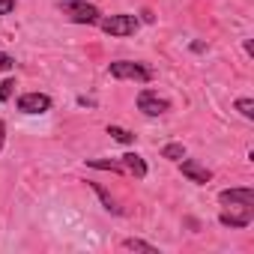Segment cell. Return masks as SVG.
<instances>
[{
    "instance_id": "19",
    "label": "cell",
    "mask_w": 254,
    "mask_h": 254,
    "mask_svg": "<svg viewBox=\"0 0 254 254\" xmlns=\"http://www.w3.org/2000/svg\"><path fill=\"white\" fill-rule=\"evenodd\" d=\"M3 141H6V126H3V120H0V150H3Z\"/></svg>"
},
{
    "instance_id": "18",
    "label": "cell",
    "mask_w": 254,
    "mask_h": 254,
    "mask_svg": "<svg viewBox=\"0 0 254 254\" xmlns=\"http://www.w3.org/2000/svg\"><path fill=\"white\" fill-rule=\"evenodd\" d=\"M15 9V0H0V15H9Z\"/></svg>"
},
{
    "instance_id": "6",
    "label": "cell",
    "mask_w": 254,
    "mask_h": 254,
    "mask_svg": "<svg viewBox=\"0 0 254 254\" xmlns=\"http://www.w3.org/2000/svg\"><path fill=\"white\" fill-rule=\"evenodd\" d=\"M66 9H69V18H72L75 24H93V21H99V9L90 6L87 0H81V3H72V6H66Z\"/></svg>"
},
{
    "instance_id": "11",
    "label": "cell",
    "mask_w": 254,
    "mask_h": 254,
    "mask_svg": "<svg viewBox=\"0 0 254 254\" xmlns=\"http://www.w3.org/2000/svg\"><path fill=\"white\" fill-rule=\"evenodd\" d=\"M186 156V147L183 144H168L165 150H162V159H171V162H180Z\"/></svg>"
},
{
    "instance_id": "16",
    "label": "cell",
    "mask_w": 254,
    "mask_h": 254,
    "mask_svg": "<svg viewBox=\"0 0 254 254\" xmlns=\"http://www.w3.org/2000/svg\"><path fill=\"white\" fill-rule=\"evenodd\" d=\"M12 90H15V81H12V78H6L3 84H0V102H6V99L12 96Z\"/></svg>"
},
{
    "instance_id": "12",
    "label": "cell",
    "mask_w": 254,
    "mask_h": 254,
    "mask_svg": "<svg viewBox=\"0 0 254 254\" xmlns=\"http://www.w3.org/2000/svg\"><path fill=\"white\" fill-rule=\"evenodd\" d=\"M87 165H90V168H102V171H114V174H120V171H123V162H102V159H87Z\"/></svg>"
},
{
    "instance_id": "20",
    "label": "cell",
    "mask_w": 254,
    "mask_h": 254,
    "mask_svg": "<svg viewBox=\"0 0 254 254\" xmlns=\"http://www.w3.org/2000/svg\"><path fill=\"white\" fill-rule=\"evenodd\" d=\"M72 3H81V0H63V6H72Z\"/></svg>"
},
{
    "instance_id": "8",
    "label": "cell",
    "mask_w": 254,
    "mask_h": 254,
    "mask_svg": "<svg viewBox=\"0 0 254 254\" xmlns=\"http://www.w3.org/2000/svg\"><path fill=\"white\" fill-rule=\"evenodd\" d=\"M123 168H126V171H132L138 180L147 177V165H144V159H141L138 153H126V156H123Z\"/></svg>"
},
{
    "instance_id": "15",
    "label": "cell",
    "mask_w": 254,
    "mask_h": 254,
    "mask_svg": "<svg viewBox=\"0 0 254 254\" xmlns=\"http://www.w3.org/2000/svg\"><path fill=\"white\" fill-rule=\"evenodd\" d=\"M236 111H239L245 120H254V102H251V99H236Z\"/></svg>"
},
{
    "instance_id": "2",
    "label": "cell",
    "mask_w": 254,
    "mask_h": 254,
    "mask_svg": "<svg viewBox=\"0 0 254 254\" xmlns=\"http://www.w3.org/2000/svg\"><path fill=\"white\" fill-rule=\"evenodd\" d=\"M102 30L108 36H132L138 30V18L135 15H111L102 21Z\"/></svg>"
},
{
    "instance_id": "9",
    "label": "cell",
    "mask_w": 254,
    "mask_h": 254,
    "mask_svg": "<svg viewBox=\"0 0 254 254\" xmlns=\"http://www.w3.org/2000/svg\"><path fill=\"white\" fill-rule=\"evenodd\" d=\"M224 227H248L251 224V212H242V215H236V212H221V218H218Z\"/></svg>"
},
{
    "instance_id": "17",
    "label": "cell",
    "mask_w": 254,
    "mask_h": 254,
    "mask_svg": "<svg viewBox=\"0 0 254 254\" xmlns=\"http://www.w3.org/2000/svg\"><path fill=\"white\" fill-rule=\"evenodd\" d=\"M15 66V60L9 57V54H3V51H0V72H9Z\"/></svg>"
},
{
    "instance_id": "10",
    "label": "cell",
    "mask_w": 254,
    "mask_h": 254,
    "mask_svg": "<svg viewBox=\"0 0 254 254\" xmlns=\"http://www.w3.org/2000/svg\"><path fill=\"white\" fill-rule=\"evenodd\" d=\"M90 189H93V191H96V194L102 197V203H105V209H111V212H120V206L114 203V197H111V194H108V191H105V189H102L99 183H90Z\"/></svg>"
},
{
    "instance_id": "3",
    "label": "cell",
    "mask_w": 254,
    "mask_h": 254,
    "mask_svg": "<svg viewBox=\"0 0 254 254\" xmlns=\"http://www.w3.org/2000/svg\"><path fill=\"white\" fill-rule=\"evenodd\" d=\"M168 108H171V102L162 99L156 90H144V93L138 96V111L147 114V117H159V114H165Z\"/></svg>"
},
{
    "instance_id": "4",
    "label": "cell",
    "mask_w": 254,
    "mask_h": 254,
    "mask_svg": "<svg viewBox=\"0 0 254 254\" xmlns=\"http://www.w3.org/2000/svg\"><path fill=\"white\" fill-rule=\"evenodd\" d=\"M221 203L227 206H239V209H254V191L251 189H224L218 194Z\"/></svg>"
},
{
    "instance_id": "7",
    "label": "cell",
    "mask_w": 254,
    "mask_h": 254,
    "mask_svg": "<svg viewBox=\"0 0 254 254\" xmlns=\"http://www.w3.org/2000/svg\"><path fill=\"white\" fill-rule=\"evenodd\" d=\"M180 171H183V177H189L191 183H200V186L212 180V174H209V171H206L200 162H194V159H186V156H183V165H180Z\"/></svg>"
},
{
    "instance_id": "5",
    "label": "cell",
    "mask_w": 254,
    "mask_h": 254,
    "mask_svg": "<svg viewBox=\"0 0 254 254\" xmlns=\"http://www.w3.org/2000/svg\"><path fill=\"white\" fill-rule=\"evenodd\" d=\"M48 108H51V96H45V93H24L18 99V111H24V114H42Z\"/></svg>"
},
{
    "instance_id": "13",
    "label": "cell",
    "mask_w": 254,
    "mask_h": 254,
    "mask_svg": "<svg viewBox=\"0 0 254 254\" xmlns=\"http://www.w3.org/2000/svg\"><path fill=\"white\" fill-rule=\"evenodd\" d=\"M123 248H129V251H156V245H150V242H144V239H126L123 242Z\"/></svg>"
},
{
    "instance_id": "14",
    "label": "cell",
    "mask_w": 254,
    "mask_h": 254,
    "mask_svg": "<svg viewBox=\"0 0 254 254\" xmlns=\"http://www.w3.org/2000/svg\"><path fill=\"white\" fill-rule=\"evenodd\" d=\"M108 135H114L120 144H132V141H135V135H132V132H126V129H120V126H111Z\"/></svg>"
},
{
    "instance_id": "1",
    "label": "cell",
    "mask_w": 254,
    "mask_h": 254,
    "mask_svg": "<svg viewBox=\"0 0 254 254\" xmlns=\"http://www.w3.org/2000/svg\"><path fill=\"white\" fill-rule=\"evenodd\" d=\"M111 75L120 78V81H138V84H147L153 78L150 69H144L141 63H132V60H117V63H111Z\"/></svg>"
}]
</instances>
